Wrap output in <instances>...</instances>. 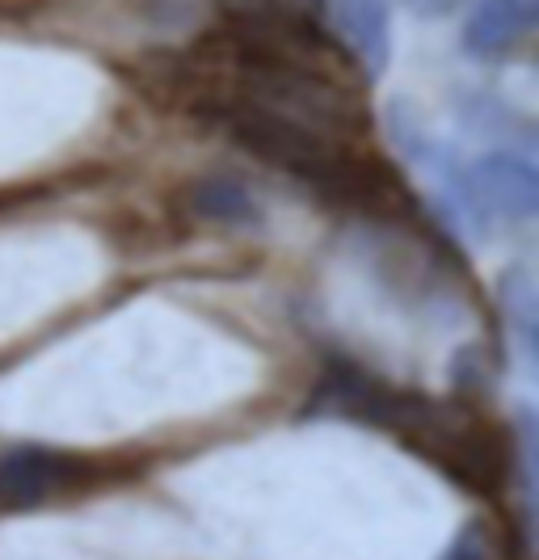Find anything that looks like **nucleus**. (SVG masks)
Returning a JSON list of instances; mask_svg holds the SVG:
<instances>
[{"instance_id": "f257e3e1", "label": "nucleus", "mask_w": 539, "mask_h": 560, "mask_svg": "<svg viewBox=\"0 0 539 560\" xmlns=\"http://www.w3.org/2000/svg\"><path fill=\"white\" fill-rule=\"evenodd\" d=\"M455 195L472 224H514L536 211V168L527 156L493 152V156L472 161L464 173H455Z\"/></svg>"}, {"instance_id": "f03ea898", "label": "nucleus", "mask_w": 539, "mask_h": 560, "mask_svg": "<svg viewBox=\"0 0 539 560\" xmlns=\"http://www.w3.org/2000/svg\"><path fill=\"white\" fill-rule=\"evenodd\" d=\"M72 477V459L47 447H13L0 455V502L34 505L63 489Z\"/></svg>"}, {"instance_id": "7ed1b4c3", "label": "nucleus", "mask_w": 539, "mask_h": 560, "mask_svg": "<svg viewBox=\"0 0 539 560\" xmlns=\"http://www.w3.org/2000/svg\"><path fill=\"white\" fill-rule=\"evenodd\" d=\"M536 9L539 0H481L468 18L464 30V43L472 56H506L511 47H518L531 26H536Z\"/></svg>"}, {"instance_id": "20e7f679", "label": "nucleus", "mask_w": 539, "mask_h": 560, "mask_svg": "<svg viewBox=\"0 0 539 560\" xmlns=\"http://www.w3.org/2000/svg\"><path fill=\"white\" fill-rule=\"evenodd\" d=\"M333 26L341 30L345 47L367 63L371 72H379L392 51V13L388 0H329Z\"/></svg>"}, {"instance_id": "39448f33", "label": "nucleus", "mask_w": 539, "mask_h": 560, "mask_svg": "<svg viewBox=\"0 0 539 560\" xmlns=\"http://www.w3.org/2000/svg\"><path fill=\"white\" fill-rule=\"evenodd\" d=\"M195 211L202 220H220V224H254L257 220V198L236 186V182H202L199 195H195Z\"/></svg>"}, {"instance_id": "423d86ee", "label": "nucleus", "mask_w": 539, "mask_h": 560, "mask_svg": "<svg viewBox=\"0 0 539 560\" xmlns=\"http://www.w3.org/2000/svg\"><path fill=\"white\" fill-rule=\"evenodd\" d=\"M418 18H426V22H434V18H452L455 9L464 4V0H405Z\"/></svg>"}, {"instance_id": "0eeeda50", "label": "nucleus", "mask_w": 539, "mask_h": 560, "mask_svg": "<svg viewBox=\"0 0 539 560\" xmlns=\"http://www.w3.org/2000/svg\"><path fill=\"white\" fill-rule=\"evenodd\" d=\"M447 560H493V552L484 548L477 535H464V544H455Z\"/></svg>"}]
</instances>
